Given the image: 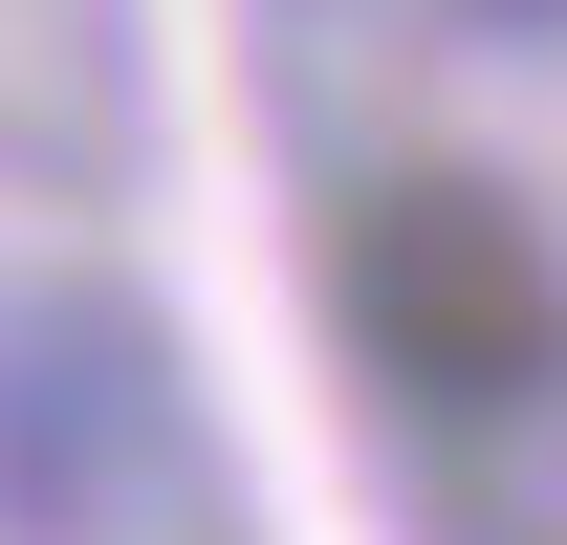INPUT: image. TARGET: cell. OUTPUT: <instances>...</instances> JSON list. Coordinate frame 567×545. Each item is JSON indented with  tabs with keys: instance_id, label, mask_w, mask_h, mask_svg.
I'll use <instances>...</instances> for the list:
<instances>
[{
	"instance_id": "obj_3",
	"label": "cell",
	"mask_w": 567,
	"mask_h": 545,
	"mask_svg": "<svg viewBox=\"0 0 567 545\" xmlns=\"http://www.w3.org/2000/svg\"><path fill=\"white\" fill-rule=\"evenodd\" d=\"M458 22H502V44H567V0H458Z\"/></svg>"
},
{
	"instance_id": "obj_2",
	"label": "cell",
	"mask_w": 567,
	"mask_h": 545,
	"mask_svg": "<svg viewBox=\"0 0 567 545\" xmlns=\"http://www.w3.org/2000/svg\"><path fill=\"white\" fill-rule=\"evenodd\" d=\"M175 502V371L132 306H22L0 328V524L22 545H132Z\"/></svg>"
},
{
	"instance_id": "obj_1",
	"label": "cell",
	"mask_w": 567,
	"mask_h": 545,
	"mask_svg": "<svg viewBox=\"0 0 567 545\" xmlns=\"http://www.w3.org/2000/svg\"><path fill=\"white\" fill-rule=\"evenodd\" d=\"M350 328H371V371L415 414H458V436L567 393V263H546V218L502 197V175H371Z\"/></svg>"
}]
</instances>
